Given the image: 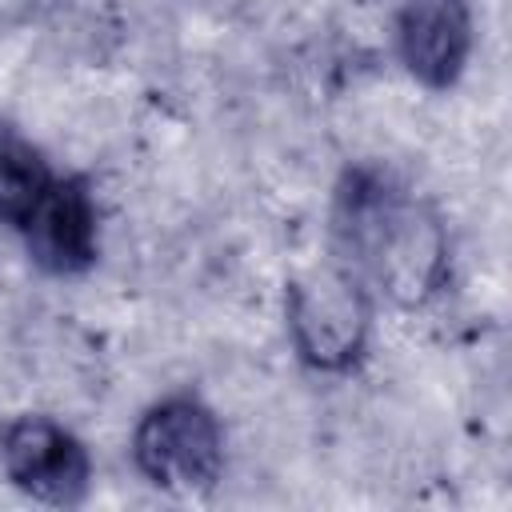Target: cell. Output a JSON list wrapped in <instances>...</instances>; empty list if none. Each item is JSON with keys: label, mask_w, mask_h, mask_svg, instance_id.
<instances>
[{"label": "cell", "mask_w": 512, "mask_h": 512, "mask_svg": "<svg viewBox=\"0 0 512 512\" xmlns=\"http://www.w3.org/2000/svg\"><path fill=\"white\" fill-rule=\"evenodd\" d=\"M340 264L396 308L428 304L448 280V232L432 204L380 172H348L336 192Z\"/></svg>", "instance_id": "obj_1"}, {"label": "cell", "mask_w": 512, "mask_h": 512, "mask_svg": "<svg viewBox=\"0 0 512 512\" xmlns=\"http://www.w3.org/2000/svg\"><path fill=\"white\" fill-rule=\"evenodd\" d=\"M132 460L148 484L176 500H204L224 476L220 416L192 392L144 408L132 428Z\"/></svg>", "instance_id": "obj_2"}, {"label": "cell", "mask_w": 512, "mask_h": 512, "mask_svg": "<svg viewBox=\"0 0 512 512\" xmlns=\"http://www.w3.org/2000/svg\"><path fill=\"white\" fill-rule=\"evenodd\" d=\"M288 340L296 356L316 372H348L372 332V292L340 260L308 268L284 296Z\"/></svg>", "instance_id": "obj_3"}, {"label": "cell", "mask_w": 512, "mask_h": 512, "mask_svg": "<svg viewBox=\"0 0 512 512\" xmlns=\"http://www.w3.org/2000/svg\"><path fill=\"white\" fill-rule=\"evenodd\" d=\"M0 468L32 500L72 508L92 488V456L84 440L40 412L16 416L0 432Z\"/></svg>", "instance_id": "obj_4"}, {"label": "cell", "mask_w": 512, "mask_h": 512, "mask_svg": "<svg viewBox=\"0 0 512 512\" xmlns=\"http://www.w3.org/2000/svg\"><path fill=\"white\" fill-rule=\"evenodd\" d=\"M472 44L476 20L468 0H404L396 12V56L404 72L432 92L464 76Z\"/></svg>", "instance_id": "obj_5"}, {"label": "cell", "mask_w": 512, "mask_h": 512, "mask_svg": "<svg viewBox=\"0 0 512 512\" xmlns=\"http://www.w3.org/2000/svg\"><path fill=\"white\" fill-rule=\"evenodd\" d=\"M28 256L52 276L84 272L100 252V208L96 192L80 176H56L44 204L20 228Z\"/></svg>", "instance_id": "obj_6"}, {"label": "cell", "mask_w": 512, "mask_h": 512, "mask_svg": "<svg viewBox=\"0 0 512 512\" xmlns=\"http://www.w3.org/2000/svg\"><path fill=\"white\" fill-rule=\"evenodd\" d=\"M52 184L56 172L44 160V152L16 132H0V224L20 232L44 204Z\"/></svg>", "instance_id": "obj_7"}]
</instances>
